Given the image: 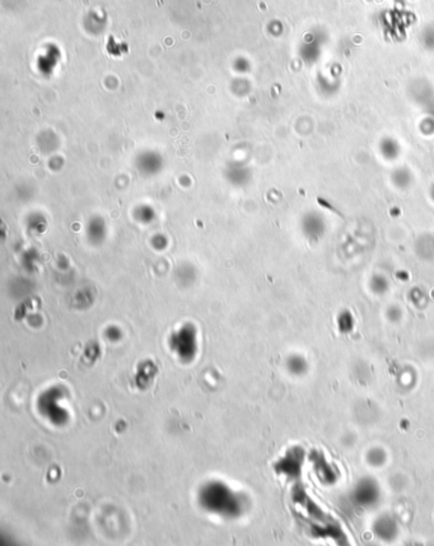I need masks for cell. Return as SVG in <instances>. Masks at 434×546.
Instances as JSON below:
<instances>
[{
  "label": "cell",
  "instance_id": "obj_1",
  "mask_svg": "<svg viewBox=\"0 0 434 546\" xmlns=\"http://www.w3.org/2000/svg\"><path fill=\"white\" fill-rule=\"evenodd\" d=\"M375 532L376 535L383 540H391L397 533V525L395 521L388 516H383L380 520L376 521L375 523Z\"/></svg>",
  "mask_w": 434,
  "mask_h": 546
},
{
  "label": "cell",
  "instance_id": "obj_2",
  "mask_svg": "<svg viewBox=\"0 0 434 546\" xmlns=\"http://www.w3.org/2000/svg\"><path fill=\"white\" fill-rule=\"evenodd\" d=\"M377 489H375V488H372V483H360V487L357 489V494H358V500H359L360 503H371L375 500V494L377 492H376Z\"/></svg>",
  "mask_w": 434,
  "mask_h": 546
},
{
  "label": "cell",
  "instance_id": "obj_3",
  "mask_svg": "<svg viewBox=\"0 0 434 546\" xmlns=\"http://www.w3.org/2000/svg\"><path fill=\"white\" fill-rule=\"evenodd\" d=\"M288 368L295 376H303L308 371V363L302 357H294V358H290Z\"/></svg>",
  "mask_w": 434,
  "mask_h": 546
},
{
  "label": "cell",
  "instance_id": "obj_4",
  "mask_svg": "<svg viewBox=\"0 0 434 546\" xmlns=\"http://www.w3.org/2000/svg\"><path fill=\"white\" fill-rule=\"evenodd\" d=\"M368 464L372 466H381L386 462V454L382 448H373L367 455Z\"/></svg>",
  "mask_w": 434,
  "mask_h": 546
}]
</instances>
